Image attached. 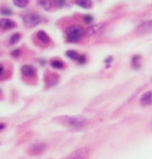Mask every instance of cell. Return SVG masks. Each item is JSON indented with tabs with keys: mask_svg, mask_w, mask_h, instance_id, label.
I'll return each mask as SVG.
<instances>
[{
	"mask_svg": "<svg viewBox=\"0 0 152 159\" xmlns=\"http://www.w3.org/2000/svg\"><path fill=\"white\" fill-rule=\"evenodd\" d=\"M137 33L139 34H147V33H152V20H146L143 21L137 29H136Z\"/></svg>",
	"mask_w": 152,
	"mask_h": 159,
	"instance_id": "6",
	"label": "cell"
},
{
	"mask_svg": "<svg viewBox=\"0 0 152 159\" xmlns=\"http://www.w3.org/2000/svg\"><path fill=\"white\" fill-rule=\"evenodd\" d=\"M149 128H150V131H152V121L150 122V125H149Z\"/></svg>",
	"mask_w": 152,
	"mask_h": 159,
	"instance_id": "24",
	"label": "cell"
},
{
	"mask_svg": "<svg viewBox=\"0 0 152 159\" xmlns=\"http://www.w3.org/2000/svg\"><path fill=\"white\" fill-rule=\"evenodd\" d=\"M23 21H24V24H25L27 27H33V26H36V25H38L40 21H42V17H40L39 14L32 13V12H31V13L24 14Z\"/></svg>",
	"mask_w": 152,
	"mask_h": 159,
	"instance_id": "3",
	"label": "cell"
},
{
	"mask_svg": "<svg viewBox=\"0 0 152 159\" xmlns=\"http://www.w3.org/2000/svg\"><path fill=\"white\" fill-rule=\"evenodd\" d=\"M1 13L2 14H11V11L7 8H1Z\"/></svg>",
	"mask_w": 152,
	"mask_h": 159,
	"instance_id": "19",
	"label": "cell"
},
{
	"mask_svg": "<svg viewBox=\"0 0 152 159\" xmlns=\"http://www.w3.org/2000/svg\"><path fill=\"white\" fill-rule=\"evenodd\" d=\"M0 95H1V90H0Z\"/></svg>",
	"mask_w": 152,
	"mask_h": 159,
	"instance_id": "25",
	"label": "cell"
},
{
	"mask_svg": "<svg viewBox=\"0 0 152 159\" xmlns=\"http://www.w3.org/2000/svg\"><path fill=\"white\" fill-rule=\"evenodd\" d=\"M90 156V150L88 147H80L70 153L66 159H88Z\"/></svg>",
	"mask_w": 152,
	"mask_h": 159,
	"instance_id": "4",
	"label": "cell"
},
{
	"mask_svg": "<svg viewBox=\"0 0 152 159\" xmlns=\"http://www.w3.org/2000/svg\"><path fill=\"white\" fill-rule=\"evenodd\" d=\"M20 33H14L11 36V38H10V44H16V43H18L20 40Z\"/></svg>",
	"mask_w": 152,
	"mask_h": 159,
	"instance_id": "16",
	"label": "cell"
},
{
	"mask_svg": "<svg viewBox=\"0 0 152 159\" xmlns=\"http://www.w3.org/2000/svg\"><path fill=\"white\" fill-rule=\"evenodd\" d=\"M36 37H37V39L42 42L43 44H48L49 42H50V37L48 36V33L45 31H38L37 34H36Z\"/></svg>",
	"mask_w": 152,
	"mask_h": 159,
	"instance_id": "11",
	"label": "cell"
},
{
	"mask_svg": "<svg viewBox=\"0 0 152 159\" xmlns=\"http://www.w3.org/2000/svg\"><path fill=\"white\" fill-rule=\"evenodd\" d=\"M16 27V23L13 20L7 19V18H4V19L0 20V29L2 30H10V29H13Z\"/></svg>",
	"mask_w": 152,
	"mask_h": 159,
	"instance_id": "9",
	"label": "cell"
},
{
	"mask_svg": "<svg viewBox=\"0 0 152 159\" xmlns=\"http://www.w3.org/2000/svg\"><path fill=\"white\" fill-rule=\"evenodd\" d=\"M53 2H56L57 6H64V5H66V1H63V0H62V1H61V0H56V1H53Z\"/></svg>",
	"mask_w": 152,
	"mask_h": 159,
	"instance_id": "18",
	"label": "cell"
},
{
	"mask_svg": "<svg viewBox=\"0 0 152 159\" xmlns=\"http://www.w3.org/2000/svg\"><path fill=\"white\" fill-rule=\"evenodd\" d=\"M37 2H38V5H39L40 7H43L46 11H50V10L53 8V1H49V0H39V1H37Z\"/></svg>",
	"mask_w": 152,
	"mask_h": 159,
	"instance_id": "12",
	"label": "cell"
},
{
	"mask_svg": "<svg viewBox=\"0 0 152 159\" xmlns=\"http://www.w3.org/2000/svg\"><path fill=\"white\" fill-rule=\"evenodd\" d=\"M139 103L140 106L143 107H149L152 105V90H149V92H145L140 96L139 99Z\"/></svg>",
	"mask_w": 152,
	"mask_h": 159,
	"instance_id": "7",
	"label": "cell"
},
{
	"mask_svg": "<svg viewBox=\"0 0 152 159\" xmlns=\"http://www.w3.org/2000/svg\"><path fill=\"white\" fill-rule=\"evenodd\" d=\"M77 5L81 7H83V8H89V7L92 6V1H88V0H80V1H77Z\"/></svg>",
	"mask_w": 152,
	"mask_h": 159,
	"instance_id": "14",
	"label": "cell"
},
{
	"mask_svg": "<svg viewBox=\"0 0 152 159\" xmlns=\"http://www.w3.org/2000/svg\"><path fill=\"white\" fill-rule=\"evenodd\" d=\"M5 127H6V125H5V124H2V122H0V131H2V129H4Z\"/></svg>",
	"mask_w": 152,
	"mask_h": 159,
	"instance_id": "22",
	"label": "cell"
},
{
	"mask_svg": "<svg viewBox=\"0 0 152 159\" xmlns=\"http://www.w3.org/2000/svg\"><path fill=\"white\" fill-rule=\"evenodd\" d=\"M13 2H14V5H16V6L20 7V8L26 7L27 4H29V1H27V0H14Z\"/></svg>",
	"mask_w": 152,
	"mask_h": 159,
	"instance_id": "15",
	"label": "cell"
},
{
	"mask_svg": "<svg viewBox=\"0 0 152 159\" xmlns=\"http://www.w3.org/2000/svg\"><path fill=\"white\" fill-rule=\"evenodd\" d=\"M51 66L53 69H62V68H64V63L58 60H53L51 61Z\"/></svg>",
	"mask_w": 152,
	"mask_h": 159,
	"instance_id": "13",
	"label": "cell"
},
{
	"mask_svg": "<svg viewBox=\"0 0 152 159\" xmlns=\"http://www.w3.org/2000/svg\"><path fill=\"white\" fill-rule=\"evenodd\" d=\"M45 150V144L42 143H37V144H32L29 148V153L30 154H40Z\"/></svg>",
	"mask_w": 152,
	"mask_h": 159,
	"instance_id": "8",
	"label": "cell"
},
{
	"mask_svg": "<svg viewBox=\"0 0 152 159\" xmlns=\"http://www.w3.org/2000/svg\"><path fill=\"white\" fill-rule=\"evenodd\" d=\"M57 121L66 127L73 129H82L89 125V120L80 115H62L57 118Z\"/></svg>",
	"mask_w": 152,
	"mask_h": 159,
	"instance_id": "1",
	"label": "cell"
},
{
	"mask_svg": "<svg viewBox=\"0 0 152 159\" xmlns=\"http://www.w3.org/2000/svg\"><path fill=\"white\" fill-rule=\"evenodd\" d=\"M77 61H79V62H82V63H85V61H86V57H85L83 55H82V56L80 55V56H79V58H77Z\"/></svg>",
	"mask_w": 152,
	"mask_h": 159,
	"instance_id": "21",
	"label": "cell"
},
{
	"mask_svg": "<svg viewBox=\"0 0 152 159\" xmlns=\"http://www.w3.org/2000/svg\"><path fill=\"white\" fill-rule=\"evenodd\" d=\"M106 27V23H98V24H94L90 27H88L86 30V34L88 36H96L101 33Z\"/></svg>",
	"mask_w": 152,
	"mask_h": 159,
	"instance_id": "5",
	"label": "cell"
},
{
	"mask_svg": "<svg viewBox=\"0 0 152 159\" xmlns=\"http://www.w3.org/2000/svg\"><path fill=\"white\" fill-rule=\"evenodd\" d=\"M92 20H93V17H90V16H86V17H85V21H86V23H90Z\"/></svg>",
	"mask_w": 152,
	"mask_h": 159,
	"instance_id": "20",
	"label": "cell"
},
{
	"mask_svg": "<svg viewBox=\"0 0 152 159\" xmlns=\"http://www.w3.org/2000/svg\"><path fill=\"white\" fill-rule=\"evenodd\" d=\"M66 55L68 56V57H70L71 60H77L79 58V53L76 52V51H74V50H69V51H67Z\"/></svg>",
	"mask_w": 152,
	"mask_h": 159,
	"instance_id": "17",
	"label": "cell"
},
{
	"mask_svg": "<svg viewBox=\"0 0 152 159\" xmlns=\"http://www.w3.org/2000/svg\"><path fill=\"white\" fill-rule=\"evenodd\" d=\"M2 73H4V66H2V64H0V76L2 75Z\"/></svg>",
	"mask_w": 152,
	"mask_h": 159,
	"instance_id": "23",
	"label": "cell"
},
{
	"mask_svg": "<svg viewBox=\"0 0 152 159\" xmlns=\"http://www.w3.org/2000/svg\"><path fill=\"white\" fill-rule=\"evenodd\" d=\"M86 33V31L83 30V27H81L80 25H73L70 26L66 32V37L68 42H77V40Z\"/></svg>",
	"mask_w": 152,
	"mask_h": 159,
	"instance_id": "2",
	"label": "cell"
},
{
	"mask_svg": "<svg viewBox=\"0 0 152 159\" xmlns=\"http://www.w3.org/2000/svg\"><path fill=\"white\" fill-rule=\"evenodd\" d=\"M21 73L23 75H25L27 77H30V76H33L35 74H36V68L33 66H30V64H26V66H24L21 68Z\"/></svg>",
	"mask_w": 152,
	"mask_h": 159,
	"instance_id": "10",
	"label": "cell"
}]
</instances>
